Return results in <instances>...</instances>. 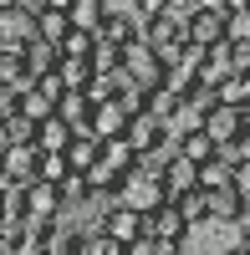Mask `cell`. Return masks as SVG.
<instances>
[{
    "instance_id": "obj_1",
    "label": "cell",
    "mask_w": 250,
    "mask_h": 255,
    "mask_svg": "<svg viewBox=\"0 0 250 255\" xmlns=\"http://www.w3.org/2000/svg\"><path fill=\"white\" fill-rule=\"evenodd\" d=\"M184 41H189V46H204V51L225 41V10L215 0H199V5L184 15Z\"/></svg>"
},
{
    "instance_id": "obj_2",
    "label": "cell",
    "mask_w": 250,
    "mask_h": 255,
    "mask_svg": "<svg viewBox=\"0 0 250 255\" xmlns=\"http://www.w3.org/2000/svg\"><path fill=\"white\" fill-rule=\"evenodd\" d=\"M123 77H128L133 87L153 92L158 82H163V61H158V51L143 46V41H128V46H123Z\"/></svg>"
},
{
    "instance_id": "obj_3",
    "label": "cell",
    "mask_w": 250,
    "mask_h": 255,
    "mask_svg": "<svg viewBox=\"0 0 250 255\" xmlns=\"http://www.w3.org/2000/svg\"><path fill=\"white\" fill-rule=\"evenodd\" d=\"M118 204H128V209H138V215H148L153 204H163V184L153 179V174H123L118 179Z\"/></svg>"
},
{
    "instance_id": "obj_4",
    "label": "cell",
    "mask_w": 250,
    "mask_h": 255,
    "mask_svg": "<svg viewBox=\"0 0 250 255\" xmlns=\"http://www.w3.org/2000/svg\"><path fill=\"white\" fill-rule=\"evenodd\" d=\"M143 235H153V240H169V245H184V240L194 235V230L184 225V215H179V209H174L169 199H163V204H153L148 215H143Z\"/></svg>"
},
{
    "instance_id": "obj_5",
    "label": "cell",
    "mask_w": 250,
    "mask_h": 255,
    "mask_svg": "<svg viewBox=\"0 0 250 255\" xmlns=\"http://www.w3.org/2000/svg\"><path fill=\"white\" fill-rule=\"evenodd\" d=\"M36 148L31 143H0V179L5 184H31L36 179Z\"/></svg>"
},
{
    "instance_id": "obj_6",
    "label": "cell",
    "mask_w": 250,
    "mask_h": 255,
    "mask_svg": "<svg viewBox=\"0 0 250 255\" xmlns=\"http://www.w3.org/2000/svg\"><path fill=\"white\" fill-rule=\"evenodd\" d=\"M46 220H61V194H56V184L31 179L26 184V225H46Z\"/></svg>"
},
{
    "instance_id": "obj_7",
    "label": "cell",
    "mask_w": 250,
    "mask_h": 255,
    "mask_svg": "<svg viewBox=\"0 0 250 255\" xmlns=\"http://www.w3.org/2000/svg\"><path fill=\"white\" fill-rule=\"evenodd\" d=\"M123 143H128L133 153H153V148L163 143V123H158L153 113H133L128 128H123Z\"/></svg>"
},
{
    "instance_id": "obj_8",
    "label": "cell",
    "mask_w": 250,
    "mask_h": 255,
    "mask_svg": "<svg viewBox=\"0 0 250 255\" xmlns=\"http://www.w3.org/2000/svg\"><path fill=\"white\" fill-rule=\"evenodd\" d=\"M199 133L210 138L215 148H220V143H235V138H240V108H225V102H215V108L204 113Z\"/></svg>"
},
{
    "instance_id": "obj_9",
    "label": "cell",
    "mask_w": 250,
    "mask_h": 255,
    "mask_svg": "<svg viewBox=\"0 0 250 255\" xmlns=\"http://www.w3.org/2000/svg\"><path fill=\"white\" fill-rule=\"evenodd\" d=\"M102 235H113L123 250H128V245L143 240V215L128 209V204H118V209H108V220H102Z\"/></svg>"
},
{
    "instance_id": "obj_10",
    "label": "cell",
    "mask_w": 250,
    "mask_h": 255,
    "mask_svg": "<svg viewBox=\"0 0 250 255\" xmlns=\"http://www.w3.org/2000/svg\"><path fill=\"white\" fill-rule=\"evenodd\" d=\"M158 184H163V199H179L184 189H199V168L184 158V153H174V158H163V174H158Z\"/></svg>"
},
{
    "instance_id": "obj_11",
    "label": "cell",
    "mask_w": 250,
    "mask_h": 255,
    "mask_svg": "<svg viewBox=\"0 0 250 255\" xmlns=\"http://www.w3.org/2000/svg\"><path fill=\"white\" fill-rule=\"evenodd\" d=\"M97 163H102V138H92L87 128L72 133V143H67V168H72V174H92Z\"/></svg>"
},
{
    "instance_id": "obj_12",
    "label": "cell",
    "mask_w": 250,
    "mask_h": 255,
    "mask_svg": "<svg viewBox=\"0 0 250 255\" xmlns=\"http://www.w3.org/2000/svg\"><path fill=\"white\" fill-rule=\"evenodd\" d=\"M97 41H108V46H128V41H138V15L133 10H102V31Z\"/></svg>"
},
{
    "instance_id": "obj_13",
    "label": "cell",
    "mask_w": 250,
    "mask_h": 255,
    "mask_svg": "<svg viewBox=\"0 0 250 255\" xmlns=\"http://www.w3.org/2000/svg\"><path fill=\"white\" fill-rule=\"evenodd\" d=\"M123 128H128V113H123L118 102H92V123H87L92 138L113 143V138H123Z\"/></svg>"
},
{
    "instance_id": "obj_14",
    "label": "cell",
    "mask_w": 250,
    "mask_h": 255,
    "mask_svg": "<svg viewBox=\"0 0 250 255\" xmlns=\"http://www.w3.org/2000/svg\"><path fill=\"white\" fill-rule=\"evenodd\" d=\"M67 143H72V128L61 123L56 113H51L46 123H36V138H31L36 153H67Z\"/></svg>"
},
{
    "instance_id": "obj_15",
    "label": "cell",
    "mask_w": 250,
    "mask_h": 255,
    "mask_svg": "<svg viewBox=\"0 0 250 255\" xmlns=\"http://www.w3.org/2000/svg\"><path fill=\"white\" fill-rule=\"evenodd\" d=\"M20 61H26V77L36 82V77H46V72H56V61H61V51L56 46H46V41H26V46H20Z\"/></svg>"
},
{
    "instance_id": "obj_16",
    "label": "cell",
    "mask_w": 250,
    "mask_h": 255,
    "mask_svg": "<svg viewBox=\"0 0 250 255\" xmlns=\"http://www.w3.org/2000/svg\"><path fill=\"white\" fill-rule=\"evenodd\" d=\"M56 118L72 128V133H82V128L92 123V97L87 92H61V102H56Z\"/></svg>"
},
{
    "instance_id": "obj_17",
    "label": "cell",
    "mask_w": 250,
    "mask_h": 255,
    "mask_svg": "<svg viewBox=\"0 0 250 255\" xmlns=\"http://www.w3.org/2000/svg\"><path fill=\"white\" fill-rule=\"evenodd\" d=\"M56 77H61V87H67V92H87L97 72H92L87 56H61V61H56Z\"/></svg>"
},
{
    "instance_id": "obj_18",
    "label": "cell",
    "mask_w": 250,
    "mask_h": 255,
    "mask_svg": "<svg viewBox=\"0 0 250 255\" xmlns=\"http://www.w3.org/2000/svg\"><path fill=\"white\" fill-rule=\"evenodd\" d=\"M179 215H184V225L189 230H199V225H210V194H204V189H184L179 199H169Z\"/></svg>"
},
{
    "instance_id": "obj_19",
    "label": "cell",
    "mask_w": 250,
    "mask_h": 255,
    "mask_svg": "<svg viewBox=\"0 0 250 255\" xmlns=\"http://www.w3.org/2000/svg\"><path fill=\"white\" fill-rule=\"evenodd\" d=\"M199 189L204 194H220V189H235V163L230 158H210V163H199Z\"/></svg>"
},
{
    "instance_id": "obj_20",
    "label": "cell",
    "mask_w": 250,
    "mask_h": 255,
    "mask_svg": "<svg viewBox=\"0 0 250 255\" xmlns=\"http://www.w3.org/2000/svg\"><path fill=\"white\" fill-rule=\"evenodd\" d=\"M0 87H15V92L31 87L26 61H20V46H0Z\"/></svg>"
},
{
    "instance_id": "obj_21",
    "label": "cell",
    "mask_w": 250,
    "mask_h": 255,
    "mask_svg": "<svg viewBox=\"0 0 250 255\" xmlns=\"http://www.w3.org/2000/svg\"><path fill=\"white\" fill-rule=\"evenodd\" d=\"M72 31V15L67 10H36V41L46 46H61V36Z\"/></svg>"
},
{
    "instance_id": "obj_22",
    "label": "cell",
    "mask_w": 250,
    "mask_h": 255,
    "mask_svg": "<svg viewBox=\"0 0 250 255\" xmlns=\"http://www.w3.org/2000/svg\"><path fill=\"white\" fill-rule=\"evenodd\" d=\"M133 148L128 143H123V138H113V143H102V168H108V174L113 179H123V174H133Z\"/></svg>"
},
{
    "instance_id": "obj_23",
    "label": "cell",
    "mask_w": 250,
    "mask_h": 255,
    "mask_svg": "<svg viewBox=\"0 0 250 255\" xmlns=\"http://www.w3.org/2000/svg\"><path fill=\"white\" fill-rule=\"evenodd\" d=\"M210 225H240V194L235 189L210 194Z\"/></svg>"
},
{
    "instance_id": "obj_24",
    "label": "cell",
    "mask_w": 250,
    "mask_h": 255,
    "mask_svg": "<svg viewBox=\"0 0 250 255\" xmlns=\"http://www.w3.org/2000/svg\"><path fill=\"white\" fill-rule=\"evenodd\" d=\"M179 153H184V158H189V163L199 168V163H210V158L220 153V148H215V143H210V138H204L199 128H194V133H179Z\"/></svg>"
},
{
    "instance_id": "obj_25",
    "label": "cell",
    "mask_w": 250,
    "mask_h": 255,
    "mask_svg": "<svg viewBox=\"0 0 250 255\" xmlns=\"http://www.w3.org/2000/svg\"><path fill=\"white\" fill-rule=\"evenodd\" d=\"M215 97L225 102V108H245V102H250V77H225L215 87Z\"/></svg>"
},
{
    "instance_id": "obj_26",
    "label": "cell",
    "mask_w": 250,
    "mask_h": 255,
    "mask_svg": "<svg viewBox=\"0 0 250 255\" xmlns=\"http://www.w3.org/2000/svg\"><path fill=\"white\" fill-rule=\"evenodd\" d=\"M67 174H72V168H67V153H41V158H36V179H41V184H61Z\"/></svg>"
},
{
    "instance_id": "obj_27",
    "label": "cell",
    "mask_w": 250,
    "mask_h": 255,
    "mask_svg": "<svg viewBox=\"0 0 250 255\" xmlns=\"http://www.w3.org/2000/svg\"><path fill=\"white\" fill-rule=\"evenodd\" d=\"M56 108H51V102L46 97H41L36 87H26V92H20V118H26V123H46Z\"/></svg>"
},
{
    "instance_id": "obj_28",
    "label": "cell",
    "mask_w": 250,
    "mask_h": 255,
    "mask_svg": "<svg viewBox=\"0 0 250 255\" xmlns=\"http://www.w3.org/2000/svg\"><path fill=\"white\" fill-rule=\"evenodd\" d=\"M92 46H97V36H92V31H77V26H72L67 36H61V46H56V51H61V56H92Z\"/></svg>"
},
{
    "instance_id": "obj_29",
    "label": "cell",
    "mask_w": 250,
    "mask_h": 255,
    "mask_svg": "<svg viewBox=\"0 0 250 255\" xmlns=\"http://www.w3.org/2000/svg\"><path fill=\"white\" fill-rule=\"evenodd\" d=\"M87 61H92V72H97V77H108V72H118V67H123V51H118V46H108V41H97Z\"/></svg>"
},
{
    "instance_id": "obj_30",
    "label": "cell",
    "mask_w": 250,
    "mask_h": 255,
    "mask_svg": "<svg viewBox=\"0 0 250 255\" xmlns=\"http://www.w3.org/2000/svg\"><path fill=\"white\" fill-rule=\"evenodd\" d=\"M225 41H230V46H250V10L225 15Z\"/></svg>"
},
{
    "instance_id": "obj_31",
    "label": "cell",
    "mask_w": 250,
    "mask_h": 255,
    "mask_svg": "<svg viewBox=\"0 0 250 255\" xmlns=\"http://www.w3.org/2000/svg\"><path fill=\"white\" fill-rule=\"evenodd\" d=\"M82 255H128L113 235H102V230H87V240H82Z\"/></svg>"
},
{
    "instance_id": "obj_32",
    "label": "cell",
    "mask_w": 250,
    "mask_h": 255,
    "mask_svg": "<svg viewBox=\"0 0 250 255\" xmlns=\"http://www.w3.org/2000/svg\"><path fill=\"white\" fill-rule=\"evenodd\" d=\"M230 77H250V46H230Z\"/></svg>"
},
{
    "instance_id": "obj_33",
    "label": "cell",
    "mask_w": 250,
    "mask_h": 255,
    "mask_svg": "<svg viewBox=\"0 0 250 255\" xmlns=\"http://www.w3.org/2000/svg\"><path fill=\"white\" fill-rule=\"evenodd\" d=\"M15 113H20V92H15V87H0V123L15 118Z\"/></svg>"
},
{
    "instance_id": "obj_34",
    "label": "cell",
    "mask_w": 250,
    "mask_h": 255,
    "mask_svg": "<svg viewBox=\"0 0 250 255\" xmlns=\"http://www.w3.org/2000/svg\"><path fill=\"white\" fill-rule=\"evenodd\" d=\"M235 194H250V163H235Z\"/></svg>"
},
{
    "instance_id": "obj_35",
    "label": "cell",
    "mask_w": 250,
    "mask_h": 255,
    "mask_svg": "<svg viewBox=\"0 0 250 255\" xmlns=\"http://www.w3.org/2000/svg\"><path fill=\"white\" fill-rule=\"evenodd\" d=\"M138 15H158V10H169V0H133Z\"/></svg>"
},
{
    "instance_id": "obj_36",
    "label": "cell",
    "mask_w": 250,
    "mask_h": 255,
    "mask_svg": "<svg viewBox=\"0 0 250 255\" xmlns=\"http://www.w3.org/2000/svg\"><path fill=\"white\" fill-rule=\"evenodd\" d=\"M77 0H36V10H72Z\"/></svg>"
},
{
    "instance_id": "obj_37",
    "label": "cell",
    "mask_w": 250,
    "mask_h": 255,
    "mask_svg": "<svg viewBox=\"0 0 250 255\" xmlns=\"http://www.w3.org/2000/svg\"><path fill=\"white\" fill-rule=\"evenodd\" d=\"M215 5H220L225 15H235V10H250V0H215Z\"/></svg>"
},
{
    "instance_id": "obj_38",
    "label": "cell",
    "mask_w": 250,
    "mask_h": 255,
    "mask_svg": "<svg viewBox=\"0 0 250 255\" xmlns=\"http://www.w3.org/2000/svg\"><path fill=\"white\" fill-rule=\"evenodd\" d=\"M240 133H250V102L240 108Z\"/></svg>"
},
{
    "instance_id": "obj_39",
    "label": "cell",
    "mask_w": 250,
    "mask_h": 255,
    "mask_svg": "<svg viewBox=\"0 0 250 255\" xmlns=\"http://www.w3.org/2000/svg\"><path fill=\"white\" fill-rule=\"evenodd\" d=\"M240 250L250 255V225H240Z\"/></svg>"
},
{
    "instance_id": "obj_40",
    "label": "cell",
    "mask_w": 250,
    "mask_h": 255,
    "mask_svg": "<svg viewBox=\"0 0 250 255\" xmlns=\"http://www.w3.org/2000/svg\"><path fill=\"white\" fill-rule=\"evenodd\" d=\"M15 5H26V0H0V15H5V10H15Z\"/></svg>"
},
{
    "instance_id": "obj_41",
    "label": "cell",
    "mask_w": 250,
    "mask_h": 255,
    "mask_svg": "<svg viewBox=\"0 0 250 255\" xmlns=\"http://www.w3.org/2000/svg\"><path fill=\"white\" fill-rule=\"evenodd\" d=\"M225 255H245V250H240V245H230V250H225Z\"/></svg>"
},
{
    "instance_id": "obj_42",
    "label": "cell",
    "mask_w": 250,
    "mask_h": 255,
    "mask_svg": "<svg viewBox=\"0 0 250 255\" xmlns=\"http://www.w3.org/2000/svg\"><path fill=\"white\" fill-rule=\"evenodd\" d=\"M77 5H102V0H77Z\"/></svg>"
}]
</instances>
